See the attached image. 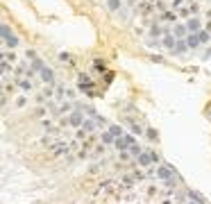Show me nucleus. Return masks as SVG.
<instances>
[{
	"mask_svg": "<svg viewBox=\"0 0 211 204\" xmlns=\"http://www.w3.org/2000/svg\"><path fill=\"white\" fill-rule=\"evenodd\" d=\"M188 30H191V32H200V21H198V18H191V21H188Z\"/></svg>",
	"mask_w": 211,
	"mask_h": 204,
	"instance_id": "obj_1",
	"label": "nucleus"
},
{
	"mask_svg": "<svg viewBox=\"0 0 211 204\" xmlns=\"http://www.w3.org/2000/svg\"><path fill=\"white\" fill-rule=\"evenodd\" d=\"M41 75H43V79H45L48 84H52V73L48 70V68H41Z\"/></svg>",
	"mask_w": 211,
	"mask_h": 204,
	"instance_id": "obj_2",
	"label": "nucleus"
},
{
	"mask_svg": "<svg viewBox=\"0 0 211 204\" xmlns=\"http://www.w3.org/2000/svg\"><path fill=\"white\" fill-rule=\"evenodd\" d=\"M198 43H200V39H198V36H188V41H186V45H191V48H195Z\"/></svg>",
	"mask_w": 211,
	"mask_h": 204,
	"instance_id": "obj_3",
	"label": "nucleus"
},
{
	"mask_svg": "<svg viewBox=\"0 0 211 204\" xmlns=\"http://www.w3.org/2000/svg\"><path fill=\"white\" fill-rule=\"evenodd\" d=\"M159 177H161V179H168V177H170V168H161V170H159Z\"/></svg>",
	"mask_w": 211,
	"mask_h": 204,
	"instance_id": "obj_4",
	"label": "nucleus"
},
{
	"mask_svg": "<svg viewBox=\"0 0 211 204\" xmlns=\"http://www.w3.org/2000/svg\"><path fill=\"white\" fill-rule=\"evenodd\" d=\"M70 123H73V125H80V123H82V116H80V113H73Z\"/></svg>",
	"mask_w": 211,
	"mask_h": 204,
	"instance_id": "obj_5",
	"label": "nucleus"
},
{
	"mask_svg": "<svg viewBox=\"0 0 211 204\" xmlns=\"http://www.w3.org/2000/svg\"><path fill=\"white\" fill-rule=\"evenodd\" d=\"M109 134H111V136H118V134H120V127H111Z\"/></svg>",
	"mask_w": 211,
	"mask_h": 204,
	"instance_id": "obj_6",
	"label": "nucleus"
},
{
	"mask_svg": "<svg viewBox=\"0 0 211 204\" xmlns=\"http://www.w3.org/2000/svg\"><path fill=\"white\" fill-rule=\"evenodd\" d=\"M118 5H120L118 0H109V7H111V9H118Z\"/></svg>",
	"mask_w": 211,
	"mask_h": 204,
	"instance_id": "obj_7",
	"label": "nucleus"
},
{
	"mask_svg": "<svg viewBox=\"0 0 211 204\" xmlns=\"http://www.w3.org/2000/svg\"><path fill=\"white\" fill-rule=\"evenodd\" d=\"M198 39H200V41H209V36H207L204 32H200V34H198Z\"/></svg>",
	"mask_w": 211,
	"mask_h": 204,
	"instance_id": "obj_8",
	"label": "nucleus"
},
{
	"mask_svg": "<svg viewBox=\"0 0 211 204\" xmlns=\"http://www.w3.org/2000/svg\"><path fill=\"white\" fill-rule=\"evenodd\" d=\"M177 45H179V48H177V50H179V52H184V50H186V43H184V41H179V43H177Z\"/></svg>",
	"mask_w": 211,
	"mask_h": 204,
	"instance_id": "obj_9",
	"label": "nucleus"
}]
</instances>
